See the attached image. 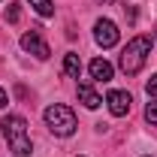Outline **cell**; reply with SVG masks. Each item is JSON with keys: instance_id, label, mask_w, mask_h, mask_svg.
Instances as JSON below:
<instances>
[{"instance_id": "cell-1", "label": "cell", "mask_w": 157, "mask_h": 157, "mask_svg": "<svg viewBox=\"0 0 157 157\" xmlns=\"http://www.w3.org/2000/svg\"><path fill=\"white\" fill-rule=\"evenodd\" d=\"M0 130L9 142V148L15 151V157H30L33 154V142L27 136V121L21 115H6L0 121Z\"/></svg>"}, {"instance_id": "cell-2", "label": "cell", "mask_w": 157, "mask_h": 157, "mask_svg": "<svg viewBox=\"0 0 157 157\" xmlns=\"http://www.w3.org/2000/svg\"><path fill=\"white\" fill-rule=\"evenodd\" d=\"M148 55H151V39L148 36H133L127 42V48L121 52V60H118V63H121V70H124L127 76H136V73H142Z\"/></svg>"}, {"instance_id": "cell-3", "label": "cell", "mask_w": 157, "mask_h": 157, "mask_svg": "<svg viewBox=\"0 0 157 157\" xmlns=\"http://www.w3.org/2000/svg\"><path fill=\"white\" fill-rule=\"evenodd\" d=\"M45 127H48V130H52V133H55V136H73V133H76V112H73V109H70V106H60V103H55V106H48V109H45Z\"/></svg>"}, {"instance_id": "cell-4", "label": "cell", "mask_w": 157, "mask_h": 157, "mask_svg": "<svg viewBox=\"0 0 157 157\" xmlns=\"http://www.w3.org/2000/svg\"><path fill=\"white\" fill-rule=\"evenodd\" d=\"M21 48H24V52H30V55H33V58H39V60H48V55H52V48H48V42L42 39L39 27L27 30V33L21 36Z\"/></svg>"}, {"instance_id": "cell-5", "label": "cell", "mask_w": 157, "mask_h": 157, "mask_svg": "<svg viewBox=\"0 0 157 157\" xmlns=\"http://www.w3.org/2000/svg\"><path fill=\"white\" fill-rule=\"evenodd\" d=\"M118 24L109 18H100L97 24H94V39H97V45H103V48H112V45H118Z\"/></svg>"}, {"instance_id": "cell-6", "label": "cell", "mask_w": 157, "mask_h": 157, "mask_svg": "<svg viewBox=\"0 0 157 157\" xmlns=\"http://www.w3.org/2000/svg\"><path fill=\"white\" fill-rule=\"evenodd\" d=\"M130 103H133V97H130L127 91H109V97H106V106H109V112L115 118L127 115V112H130Z\"/></svg>"}, {"instance_id": "cell-7", "label": "cell", "mask_w": 157, "mask_h": 157, "mask_svg": "<svg viewBox=\"0 0 157 157\" xmlns=\"http://www.w3.org/2000/svg\"><path fill=\"white\" fill-rule=\"evenodd\" d=\"M88 70H91V78L94 82H112V76H115V67L106 58H94L88 63Z\"/></svg>"}, {"instance_id": "cell-8", "label": "cell", "mask_w": 157, "mask_h": 157, "mask_svg": "<svg viewBox=\"0 0 157 157\" xmlns=\"http://www.w3.org/2000/svg\"><path fill=\"white\" fill-rule=\"evenodd\" d=\"M78 103H82L85 109H100V106H103V97H100L91 85H78Z\"/></svg>"}, {"instance_id": "cell-9", "label": "cell", "mask_w": 157, "mask_h": 157, "mask_svg": "<svg viewBox=\"0 0 157 157\" xmlns=\"http://www.w3.org/2000/svg\"><path fill=\"white\" fill-rule=\"evenodd\" d=\"M63 73H67L70 78H78V73H82V60H78V55L70 52V55L63 58Z\"/></svg>"}, {"instance_id": "cell-10", "label": "cell", "mask_w": 157, "mask_h": 157, "mask_svg": "<svg viewBox=\"0 0 157 157\" xmlns=\"http://www.w3.org/2000/svg\"><path fill=\"white\" fill-rule=\"evenodd\" d=\"M30 6L36 9V15H42V18L55 15V0H30Z\"/></svg>"}, {"instance_id": "cell-11", "label": "cell", "mask_w": 157, "mask_h": 157, "mask_svg": "<svg viewBox=\"0 0 157 157\" xmlns=\"http://www.w3.org/2000/svg\"><path fill=\"white\" fill-rule=\"evenodd\" d=\"M6 21H9V24H18V21H21V6H18V3H9V9H6Z\"/></svg>"}, {"instance_id": "cell-12", "label": "cell", "mask_w": 157, "mask_h": 157, "mask_svg": "<svg viewBox=\"0 0 157 157\" xmlns=\"http://www.w3.org/2000/svg\"><path fill=\"white\" fill-rule=\"evenodd\" d=\"M145 121H148L151 127H157V103H148V106H145Z\"/></svg>"}, {"instance_id": "cell-13", "label": "cell", "mask_w": 157, "mask_h": 157, "mask_svg": "<svg viewBox=\"0 0 157 157\" xmlns=\"http://www.w3.org/2000/svg\"><path fill=\"white\" fill-rule=\"evenodd\" d=\"M145 91H148V97H154L157 100V73L151 78H148V85H145Z\"/></svg>"}, {"instance_id": "cell-14", "label": "cell", "mask_w": 157, "mask_h": 157, "mask_svg": "<svg viewBox=\"0 0 157 157\" xmlns=\"http://www.w3.org/2000/svg\"><path fill=\"white\" fill-rule=\"evenodd\" d=\"M6 103H9V97H6V91H3V88H0V109H3V106H6Z\"/></svg>"}, {"instance_id": "cell-15", "label": "cell", "mask_w": 157, "mask_h": 157, "mask_svg": "<svg viewBox=\"0 0 157 157\" xmlns=\"http://www.w3.org/2000/svg\"><path fill=\"white\" fill-rule=\"evenodd\" d=\"M100 3H112V0H100Z\"/></svg>"}]
</instances>
